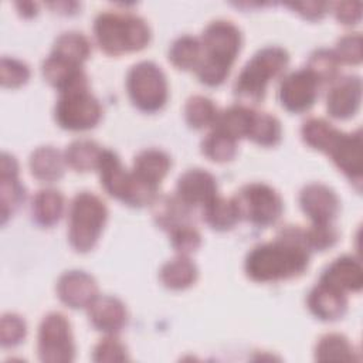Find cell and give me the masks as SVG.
I'll list each match as a JSON object with an SVG mask.
<instances>
[{"label":"cell","mask_w":363,"mask_h":363,"mask_svg":"<svg viewBox=\"0 0 363 363\" xmlns=\"http://www.w3.org/2000/svg\"><path fill=\"white\" fill-rule=\"evenodd\" d=\"M98 169L105 190L121 201L139 207L153 200L156 189L143 183L133 172H126L112 150L102 152Z\"/></svg>","instance_id":"7"},{"label":"cell","mask_w":363,"mask_h":363,"mask_svg":"<svg viewBox=\"0 0 363 363\" xmlns=\"http://www.w3.org/2000/svg\"><path fill=\"white\" fill-rule=\"evenodd\" d=\"M170 231V242L172 247L180 254V255H187L193 251H196L201 242L200 233L190 225L189 223L180 224Z\"/></svg>","instance_id":"36"},{"label":"cell","mask_w":363,"mask_h":363,"mask_svg":"<svg viewBox=\"0 0 363 363\" xmlns=\"http://www.w3.org/2000/svg\"><path fill=\"white\" fill-rule=\"evenodd\" d=\"M339 61L333 51L329 50H316L311 54L308 69L319 79V82L323 81H332L337 72Z\"/></svg>","instance_id":"35"},{"label":"cell","mask_w":363,"mask_h":363,"mask_svg":"<svg viewBox=\"0 0 363 363\" xmlns=\"http://www.w3.org/2000/svg\"><path fill=\"white\" fill-rule=\"evenodd\" d=\"M104 149L94 140L81 139L72 142L65 150V162L78 172H88L98 167Z\"/></svg>","instance_id":"27"},{"label":"cell","mask_w":363,"mask_h":363,"mask_svg":"<svg viewBox=\"0 0 363 363\" xmlns=\"http://www.w3.org/2000/svg\"><path fill=\"white\" fill-rule=\"evenodd\" d=\"M38 357L43 362L62 363L74 359L71 326L62 313L52 312L44 316L38 329Z\"/></svg>","instance_id":"11"},{"label":"cell","mask_w":363,"mask_h":363,"mask_svg":"<svg viewBox=\"0 0 363 363\" xmlns=\"http://www.w3.org/2000/svg\"><path fill=\"white\" fill-rule=\"evenodd\" d=\"M288 60V52L281 47L259 50L240 72L234 85L235 96L248 104L262 101L268 82L284 71Z\"/></svg>","instance_id":"5"},{"label":"cell","mask_w":363,"mask_h":363,"mask_svg":"<svg viewBox=\"0 0 363 363\" xmlns=\"http://www.w3.org/2000/svg\"><path fill=\"white\" fill-rule=\"evenodd\" d=\"M57 294L69 308H88L98 296V286L95 279L86 272L68 271L60 277Z\"/></svg>","instance_id":"14"},{"label":"cell","mask_w":363,"mask_h":363,"mask_svg":"<svg viewBox=\"0 0 363 363\" xmlns=\"http://www.w3.org/2000/svg\"><path fill=\"white\" fill-rule=\"evenodd\" d=\"M319 282L342 292H357L363 284V271L360 264L352 257H340L325 269Z\"/></svg>","instance_id":"20"},{"label":"cell","mask_w":363,"mask_h":363,"mask_svg":"<svg viewBox=\"0 0 363 363\" xmlns=\"http://www.w3.org/2000/svg\"><path fill=\"white\" fill-rule=\"evenodd\" d=\"M302 139L313 149L326 152L336 166L360 189L362 180V135L343 133L330 123L319 118H311L303 122Z\"/></svg>","instance_id":"2"},{"label":"cell","mask_w":363,"mask_h":363,"mask_svg":"<svg viewBox=\"0 0 363 363\" xmlns=\"http://www.w3.org/2000/svg\"><path fill=\"white\" fill-rule=\"evenodd\" d=\"M186 121L191 128L201 129L204 126L213 125L217 118V109L211 99L203 95H194L189 98L184 108Z\"/></svg>","instance_id":"33"},{"label":"cell","mask_w":363,"mask_h":363,"mask_svg":"<svg viewBox=\"0 0 363 363\" xmlns=\"http://www.w3.org/2000/svg\"><path fill=\"white\" fill-rule=\"evenodd\" d=\"M95 362H123L128 359L126 347L116 337L102 339L94 349Z\"/></svg>","instance_id":"41"},{"label":"cell","mask_w":363,"mask_h":363,"mask_svg":"<svg viewBox=\"0 0 363 363\" xmlns=\"http://www.w3.org/2000/svg\"><path fill=\"white\" fill-rule=\"evenodd\" d=\"M28 77H30V69L24 62L14 58H7V57L1 58L0 79L3 86L17 88L26 84Z\"/></svg>","instance_id":"37"},{"label":"cell","mask_w":363,"mask_h":363,"mask_svg":"<svg viewBox=\"0 0 363 363\" xmlns=\"http://www.w3.org/2000/svg\"><path fill=\"white\" fill-rule=\"evenodd\" d=\"M252 116H254V111L247 106H242V105L230 106L221 113H217V118L213 123L214 130H218L237 140L242 136H248Z\"/></svg>","instance_id":"22"},{"label":"cell","mask_w":363,"mask_h":363,"mask_svg":"<svg viewBox=\"0 0 363 363\" xmlns=\"http://www.w3.org/2000/svg\"><path fill=\"white\" fill-rule=\"evenodd\" d=\"M0 184H1V223L4 224L7 217L20 206L24 200V187L18 182V164L17 160L9 155H1L0 167Z\"/></svg>","instance_id":"19"},{"label":"cell","mask_w":363,"mask_h":363,"mask_svg":"<svg viewBox=\"0 0 363 363\" xmlns=\"http://www.w3.org/2000/svg\"><path fill=\"white\" fill-rule=\"evenodd\" d=\"M203 220L216 230H228L240 218L233 199L227 200L224 197L216 196L207 204H204Z\"/></svg>","instance_id":"30"},{"label":"cell","mask_w":363,"mask_h":363,"mask_svg":"<svg viewBox=\"0 0 363 363\" xmlns=\"http://www.w3.org/2000/svg\"><path fill=\"white\" fill-rule=\"evenodd\" d=\"M309 251L305 231L298 227H288L274 241L259 244L248 252L245 272L257 282L288 279L305 271Z\"/></svg>","instance_id":"1"},{"label":"cell","mask_w":363,"mask_h":363,"mask_svg":"<svg viewBox=\"0 0 363 363\" xmlns=\"http://www.w3.org/2000/svg\"><path fill=\"white\" fill-rule=\"evenodd\" d=\"M102 115L98 99L88 91V81H81L61 91L55 105V119L60 126L69 130L94 128Z\"/></svg>","instance_id":"8"},{"label":"cell","mask_w":363,"mask_h":363,"mask_svg":"<svg viewBox=\"0 0 363 363\" xmlns=\"http://www.w3.org/2000/svg\"><path fill=\"white\" fill-rule=\"evenodd\" d=\"M108 210L105 203L95 194L78 193L69 207L68 238L74 250L86 252L96 244L105 225Z\"/></svg>","instance_id":"6"},{"label":"cell","mask_w":363,"mask_h":363,"mask_svg":"<svg viewBox=\"0 0 363 363\" xmlns=\"http://www.w3.org/2000/svg\"><path fill=\"white\" fill-rule=\"evenodd\" d=\"M201 150L214 162H227L235 156L237 140L213 129V132L203 140Z\"/></svg>","instance_id":"34"},{"label":"cell","mask_w":363,"mask_h":363,"mask_svg":"<svg viewBox=\"0 0 363 363\" xmlns=\"http://www.w3.org/2000/svg\"><path fill=\"white\" fill-rule=\"evenodd\" d=\"M30 169L37 179L54 182L58 180L64 173V160L57 149L43 146L33 152L30 157Z\"/></svg>","instance_id":"23"},{"label":"cell","mask_w":363,"mask_h":363,"mask_svg":"<svg viewBox=\"0 0 363 363\" xmlns=\"http://www.w3.org/2000/svg\"><path fill=\"white\" fill-rule=\"evenodd\" d=\"M337 61L346 64H359L362 61V37L360 34H349L337 41L333 51Z\"/></svg>","instance_id":"39"},{"label":"cell","mask_w":363,"mask_h":363,"mask_svg":"<svg viewBox=\"0 0 363 363\" xmlns=\"http://www.w3.org/2000/svg\"><path fill=\"white\" fill-rule=\"evenodd\" d=\"M91 52V44L88 38L81 33H64L61 34L52 48V55L67 60L72 64L81 65Z\"/></svg>","instance_id":"28"},{"label":"cell","mask_w":363,"mask_h":363,"mask_svg":"<svg viewBox=\"0 0 363 363\" xmlns=\"http://www.w3.org/2000/svg\"><path fill=\"white\" fill-rule=\"evenodd\" d=\"M187 204H184L179 197L162 196L153 201V217L162 228L172 230L180 224L187 223Z\"/></svg>","instance_id":"26"},{"label":"cell","mask_w":363,"mask_h":363,"mask_svg":"<svg viewBox=\"0 0 363 363\" xmlns=\"http://www.w3.org/2000/svg\"><path fill=\"white\" fill-rule=\"evenodd\" d=\"M64 199L60 191L52 189L40 190L33 200V217L41 225H52L62 214Z\"/></svg>","instance_id":"25"},{"label":"cell","mask_w":363,"mask_h":363,"mask_svg":"<svg viewBox=\"0 0 363 363\" xmlns=\"http://www.w3.org/2000/svg\"><path fill=\"white\" fill-rule=\"evenodd\" d=\"M170 167V157L159 149H146L135 157L133 173L147 186L157 189Z\"/></svg>","instance_id":"21"},{"label":"cell","mask_w":363,"mask_h":363,"mask_svg":"<svg viewBox=\"0 0 363 363\" xmlns=\"http://www.w3.org/2000/svg\"><path fill=\"white\" fill-rule=\"evenodd\" d=\"M319 84V79L308 68L289 74L279 88L282 106L291 112H303L309 109L318 96Z\"/></svg>","instance_id":"12"},{"label":"cell","mask_w":363,"mask_h":363,"mask_svg":"<svg viewBox=\"0 0 363 363\" xmlns=\"http://www.w3.org/2000/svg\"><path fill=\"white\" fill-rule=\"evenodd\" d=\"M362 81L359 77L339 79L328 94V112L337 119L353 116L360 105Z\"/></svg>","instance_id":"16"},{"label":"cell","mask_w":363,"mask_h":363,"mask_svg":"<svg viewBox=\"0 0 363 363\" xmlns=\"http://www.w3.org/2000/svg\"><path fill=\"white\" fill-rule=\"evenodd\" d=\"M303 213L313 224H330L339 211V199L332 189L320 183L305 186L299 194Z\"/></svg>","instance_id":"13"},{"label":"cell","mask_w":363,"mask_h":363,"mask_svg":"<svg viewBox=\"0 0 363 363\" xmlns=\"http://www.w3.org/2000/svg\"><path fill=\"white\" fill-rule=\"evenodd\" d=\"M238 218L258 225L274 224L282 213L279 194L264 183H251L240 189L233 199Z\"/></svg>","instance_id":"10"},{"label":"cell","mask_w":363,"mask_h":363,"mask_svg":"<svg viewBox=\"0 0 363 363\" xmlns=\"http://www.w3.org/2000/svg\"><path fill=\"white\" fill-rule=\"evenodd\" d=\"M362 3L359 1H343L335 4V14L343 24H353L360 18Z\"/></svg>","instance_id":"42"},{"label":"cell","mask_w":363,"mask_h":363,"mask_svg":"<svg viewBox=\"0 0 363 363\" xmlns=\"http://www.w3.org/2000/svg\"><path fill=\"white\" fill-rule=\"evenodd\" d=\"M311 312L322 320H335L345 315L347 299L345 292L319 282L308 296Z\"/></svg>","instance_id":"18"},{"label":"cell","mask_w":363,"mask_h":363,"mask_svg":"<svg viewBox=\"0 0 363 363\" xmlns=\"http://www.w3.org/2000/svg\"><path fill=\"white\" fill-rule=\"evenodd\" d=\"M305 238L309 248L323 251L336 242L337 233L330 224H313L305 231Z\"/></svg>","instance_id":"40"},{"label":"cell","mask_w":363,"mask_h":363,"mask_svg":"<svg viewBox=\"0 0 363 363\" xmlns=\"http://www.w3.org/2000/svg\"><path fill=\"white\" fill-rule=\"evenodd\" d=\"M88 316L94 328L106 333H116L126 322L125 305L115 296H96L88 306Z\"/></svg>","instance_id":"17"},{"label":"cell","mask_w":363,"mask_h":363,"mask_svg":"<svg viewBox=\"0 0 363 363\" xmlns=\"http://www.w3.org/2000/svg\"><path fill=\"white\" fill-rule=\"evenodd\" d=\"M217 196L214 176L203 169H190L177 180V197L187 206L207 204Z\"/></svg>","instance_id":"15"},{"label":"cell","mask_w":363,"mask_h":363,"mask_svg":"<svg viewBox=\"0 0 363 363\" xmlns=\"http://www.w3.org/2000/svg\"><path fill=\"white\" fill-rule=\"evenodd\" d=\"M247 138L262 146H274L281 139V123L267 112L254 111Z\"/></svg>","instance_id":"31"},{"label":"cell","mask_w":363,"mask_h":363,"mask_svg":"<svg viewBox=\"0 0 363 363\" xmlns=\"http://www.w3.org/2000/svg\"><path fill=\"white\" fill-rule=\"evenodd\" d=\"M201 44V58L196 67L199 79L210 86L224 82L241 47L240 30L225 20L210 23Z\"/></svg>","instance_id":"3"},{"label":"cell","mask_w":363,"mask_h":363,"mask_svg":"<svg viewBox=\"0 0 363 363\" xmlns=\"http://www.w3.org/2000/svg\"><path fill=\"white\" fill-rule=\"evenodd\" d=\"M292 9L299 10L298 13H301L303 17L315 20V18H320L326 11L328 4L326 3H318V1H306V3H291L289 4Z\"/></svg>","instance_id":"43"},{"label":"cell","mask_w":363,"mask_h":363,"mask_svg":"<svg viewBox=\"0 0 363 363\" xmlns=\"http://www.w3.org/2000/svg\"><path fill=\"white\" fill-rule=\"evenodd\" d=\"M201 58V44L191 35L179 37L169 50V60L182 69H191Z\"/></svg>","instance_id":"32"},{"label":"cell","mask_w":363,"mask_h":363,"mask_svg":"<svg viewBox=\"0 0 363 363\" xmlns=\"http://www.w3.org/2000/svg\"><path fill=\"white\" fill-rule=\"evenodd\" d=\"M94 31L99 47L111 55L139 51L150 40L146 21L130 13H101L95 20Z\"/></svg>","instance_id":"4"},{"label":"cell","mask_w":363,"mask_h":363,"mask_svg":"<svg viewBox=\"0 0 363 363\" xmlns=\"http://www.w3.org/2000/svg\"><path fill=\"white\" fill-rule=\"evenodd\" d=\"M197 278V267L186 255L166 262L160 269V281L170 289H184Z\"/></svg>","instance_id":"24"},{"label":"cell","mask_w":363,"mask_h":363,"mask_svg":"<svg viewBox=\"0 0 363 363\" xmlns=\"http://www.w3.org/2000/svg\"><path fill=\"white\" fill-rule=\"evenodd\" d=\"M26 336V322L14 313H7L1 318L0 340L4 347L18 345Z\"/></svg>","instance_id":"38"},{"label":"cell","mask_w":363,"mask_h":363,"mask_svg":"<svg viewBox=\"0 0 363 363\" xmlns=\"http://www.w3.org/2000/svg\"><path fill=\"white\" fill-rule=\"evenodd\" d=\"M315 359L319 362H350L357 357L354 356L352 345L343 335L328 333L319 339Z\"/></svg>","instance_id":"29"},{"label":"cell","mask_w":363,"mask_h":363,"mask_svg":"<svg viewBox=\"0 0 363 363\" xmlns=\"http://www.w3.org/2000/svg\"><path fill=\"white\" fill-rule=\"evenodd\" d=\"M126 88L132 102L145 112L159 111L167 99V82L162 69L149 61H142L130 68Z\"/></svg>","instance_id":"9"}]
</instances>
